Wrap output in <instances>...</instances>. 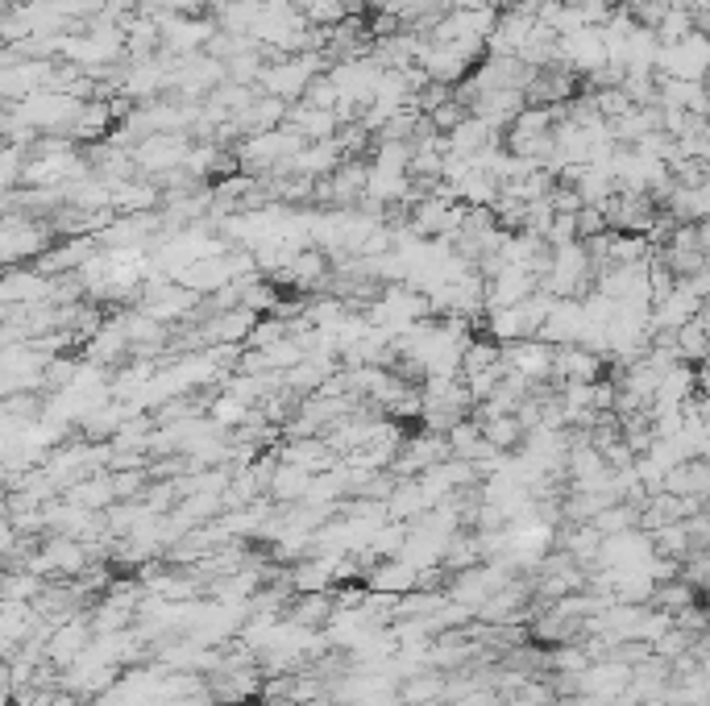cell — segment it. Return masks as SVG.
I'll return each instance as SVG.
<instances>
[{"label": "cell", "instance_id": "1", "mask_svg": "<svg viewBox=\"0 0 710 706\" xmlns=\"http://www.w3.org/2000/svg\"><path fill=\"white\" fill-rule=\"evenodd\" d=\"M320 71V62L312 55H304V59H279L274 67H262L258 71V83L279 96V101H299L304 96V87L312 83V75Z\"/></svg>", "mask_w": 710, "mask_h": 706}, {"label": "cell", "instance_id": "2", "mask_svg": "<svg viewBox=\"0 0 710 706\" xmlns=\"http://www.w3.org/2000/svg\"><path fill=\"white\" fill-rule=\"evenodd\" d=\"M212 38V21H196V17H163V42L167 50H179V55H196L204 42Z\"/></svg>", "mask_w": 710, "mask_h": 706}]
</instances>
